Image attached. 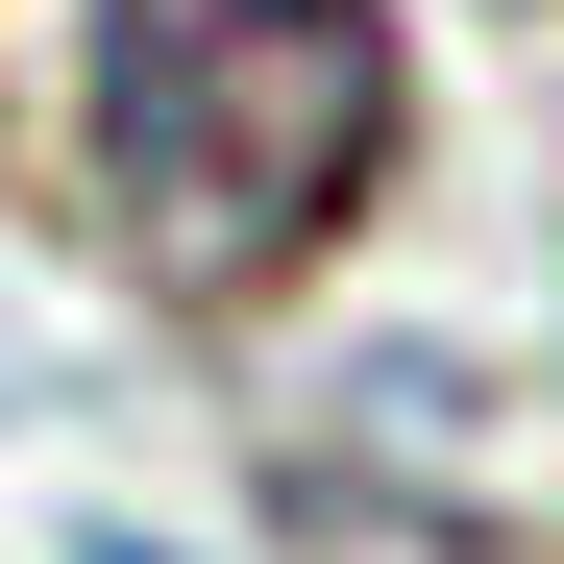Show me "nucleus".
<instances>
[{"label":"nucleus","mask_w":564,"mask_h":564,"mask_svg":"<svg viewBox=\"0 0 564 564\" xmlns=\"http://www.w3.org/2000/svg\"><path fill=\"white\" fill-rule=\"evenodd\" d=\"M393 123H417L393 0H99L74 50V148L148 295H295L393 197Z\"/></svg>","instance_id":"1"}]
</instances>
